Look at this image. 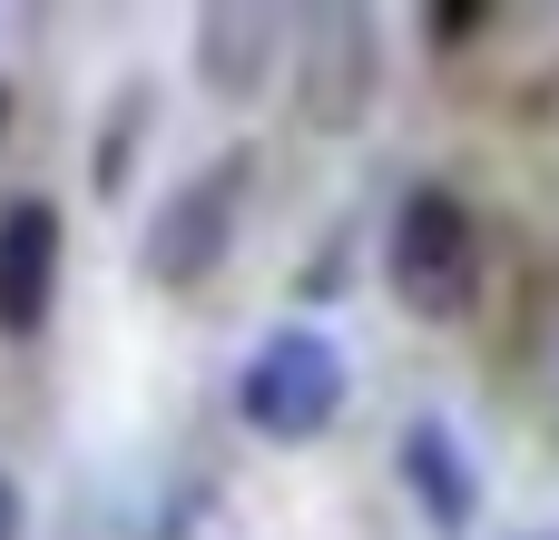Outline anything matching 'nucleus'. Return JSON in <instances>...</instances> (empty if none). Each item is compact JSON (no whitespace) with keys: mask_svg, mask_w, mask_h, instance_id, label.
I'll return each instance as SVG.
<instances>
[{"mask_svg":"<svg viewBox=\"0 0 559 540\" xmlns=\"http://www.w3.org/2000/svg\"><path fill=\"white\" fill-rule=\"evenodd\" d=\"M344 394H354V374H344L334 334H314V325L265 334V344L246 354V374H236V413H246V433H265V443H314V433H334Z\"/></svg>","mask_w":559,"mask_h":540,"instance_id":"4","label":"nucleus"},{"mask_svg":"<svg viewBox=\"0 0 559 540\" xmlns=\"http://www.w3.org/2000/svg\"><path fill=\"white\" fill-rule=\"evenodd\" d=\"M403 492L423 502L432 531H472L481 521V472H472V453H462V433L442 413H413L403 423Z\"/></svg>","mask_w":559,"mask_h":540,"instance_id":"7","label":"nucleus"},{"mask_svg":"<svg viewBox=\"0 0 559 540\" xmlns=\"http://www.w3.org/2000/svg\"><path fill=\"white\" fill-rule=\"evenodd\" d=\"M0 138H10V79H0Z\"/></svg>","mask_w":559,"mask_h":540,"instance_id":"10","label":"nucleus"},{"mask_svg":"<svg viewBox=\"0 0 559 540\" xmlns=\"http://www.w3.org/2000/svg\"><path fill=\"white\" fill-rule=\"evenodd\" d=\"M59 256H69L59 207H49V197H10V207H0V334H10V344H29V334L49 325V305H59Z\"/></svg>","mask_w":559,"mask_h":540,"instance_id":"6","label":"nucleus"},{"mask_svg":"<svg viewBox=\"0 0 559 540\" xmlns=\"http://www.w3.org/2000/svg\"><path fill=\"white\" fill-rule=\"evenodd\" d=\"M157 118V98L147 89H118V108H108V138H98V197H118L128 187V138Z\"/></svg>","mask_w":559,"mask_h":540,"instance_id":"8","label":"nucleus"},{"mask_svg":"<svg viewBox=\"0 0 559 540\" xmlns=\"http://www.w3.org/2000/svg\"><path fill=\"white\" fill-rule=\"evenodd\" d=\"M295 49V20L275 0H206L197 10V79L216 98H255Z\"/></svg>","mask_w":559,"mask_h":540,"instance_id":"5","label":"nucleus"},{"mask_svg":"<svg viewBox=\"0 0 559 540\" xmlns=\"http://www.w3.org/2000/svg\"><path fill=\"white\" fill-rule=\"evenodd\" d=\"M383 285L413 325H462L481 305V216L452 187H413L383 226Z\"/></svg>","mask_w":559,"mask_h":540,"instance_id":"1","label":"nucleus"},{"mask_svg":"<svg viewBox=\"0 0 559 540\" xmlns=\"http://www.w3.org/2000/svg\"><path fill=\"white\" fill-rule=\"evenodd\" d=\"M20 531H29V502H20V482L0 472V540H20Z\"/></svg>","mask_w":559,"mask_h":540,"instance_id":"9","label":"nucleus"},{"mask_svg":"<svg viewBox=\"0 0 559 540\" xmlns=\"http://www.w3.org/2000/svg\"><path fill=\"white\" fill-rule=\"evenodd\" d=\"M285 59H295V118L305 128L344 138V128L373 118V98H383V30H373L364 0H314L295 20V49Z\"/></svg>","mask_w":559,"mask_h":540,"instance_id":"3","label":"nucleus"},{"mask_svg":"<svg viewBox=\"0 0 559 540\" xmlns=\"http://www.w3.org/2000/svg\"><path fill=\"white\" fill-rule=\"evenodd\" d=\"M511 540H559V531H511Z\"/></svg>","mask_w":559,"mask_h":540,"instance_id":"11","label":"nucleus"},{"mask_svg":"<svg viewBox=\"0 0 559 540\" xmlns=\"http://www.w3.org/2000/svg\"><path fill=\"white\" fill-rule=\"evenodd\" d=\"M246 197H255V148H226V157H206L197 177H177V187L157 197L147 236H138V275L167 285V295L206 285V275L236 256V236H246Z\"/></svg>","mask_w":559,"mask_h":540,"instance_id":"2","label":"nucleus"}]
</instances>
